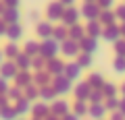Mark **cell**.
I'll use <instances>...</instances> for the list:
<instances>
[{"label":"cell","mask_w":125,"mask_h":120,"mask_svg":"<svg viewBox=\"0 0 125 120\" xmlns=\"http://www.w3.org/2000/svg\"><path fill=\"white\" fill-rule=\"evenodd\" d=\"M58 50H61V44L56 40H52V37H48V40H44L40 44V56H44L46 60H50V58H54L58 54Z\"/></svg>","instance_id":"1"},{"label":"cell","mask_w":125,"mask_h":120,"mask_svg":"<svg viewBox=\"0 0 125 120\" xmlns=\"http://www.w3.org/2000/svg\"><path fill=\"white\" fill-rule=\"evenodd\" d=\"M52 89L56 91V95H65L73 89L71 85V79H67L65 75H58V77H52Z\"/></svg>","instance_id":"2"},{"label":"cell","mask_w":125,"mask_h":120,"mask_svg":"<svg viewBox=\"0 0 125 120\" xmlns=\"http://www.w3.org/2000/svg\"><path fill=\"white\" fill-rule=\"evenodd\" d=\"M69 112H71V106H69L65 99H54L52 106H50V114L58 116V118H62V116H67Z\"/></svg>","instance_id":"3"},{"label":"cell","mask_w":125,"mask_h":120,"mask_svg":"<svg viewBox=\"0 0 125 120\" xmlns=\"http://www.w3.org/2000/svg\"><path fill=\"white\" fill-rule=\"evenodd\" d=\"M46 72H48L50 77H58L65 72V64L61 62V60H56V58H50L48 62H46Z\"/></svg>","instance_id":"4"},{"label":"cell","mask_w":125,"mask_h":120,"mask_svg":"<svg viewBox=\"0 0 125 120\" xmlns=\"http://www.w3.org/2000/svg\"><path fill=\"white\" fill-rule=\"evenodd\" d=\"M17 72H19V68H17L15 62H2V64H0V77H2V79H6V81L15 79Z\"/></svg>","instance_id":"5"},{"label":"cell","mask_w":125,"mask_h":120,"mask_svg":"<svg viewBox=\"0 0 125 120\" xmlns=\"http://www.w3.org/2000/svg\"><path fill=\"white\" fill-rule=\"evenodd\" d=\"M88 114H90V118H94V120H104V116H106L108 112H106V108H104V104H90Z\"/></svg>","instance_id":"6"},{"label":"cell","mask_w":125,"mask_h":120,"mask_svg":"<svg viewBox=\"0 0 125 120\" xmlns=\"http://www.w3.org/2000/svg\"><path fill=\"white\" fill-rule=\"evenodd\" d=\"M61 50H62V54H65V56L73 58V56H77V54H79V41L65 40V41H62V46H61Z\"/></svg>","instance_id":"7"},{"label":"cell","mask_w":125,"mask_h":120,"mask_svg":"<svg viewBox=\"0 0 125 120\" xmlns=\"http://www.w3.org/2000/svg\"><path fill=\"white\" fill-rule=\"evenodd\" d=\"M90 91H92L90 83H88V81H83V83H79V85L75 87V97L79 99V102H88V97H90Z\"/></svg>","instance_id":"8"},{"label":"cell","mask_w":125,"mask_h":120,"mask_svg":"<svg viewBox=\"0 0 125 120\" xmlns=\"http://www.w3.org/2000/svg\"><path fill=\"white\" fill-rule=\"evenodd\" d=\"M48 114H50V106L46 102H40L36 106H31V116L33 118H46Z\"/></svg>","instance_id":"9"},{"label":"cell","mask_w":125,"mask_h":120,"mask_svg":"<svg viewBox=\"0 0 125 120\" xmlns=\"http://www.w3.org/2000/svg\"><path fill=\"white\" fill-rule=\"evenodd\" d=\"M102 37L106 41H111V44H115V41L121 40V29H119V27H115V25H111V27H106V29L102 31Z\"/></svg>","instance_id":"10"},{"label":"cell","mask_w":125,"mask_h":120,"mask_svg":"<svg viewBox=\"0 0 125 120\" xmlns=\"http://www.w3.org/2000/svg\"><path fill=\"white\" fill-rule=\"evenodd\" d=\"M62 75L67 77V79H71V81H75V79H79L81 77V66L77 62H71V64H65V72Z\"/></svg>","instance_id":"11"},{"label":"cell","mask_w":125,"mask_h":120,"mask_svg":"<svg viewBox=\"0 0 125 120\" xmlns=\"http://www.w3.org/2000/svg\"><path fill=\"white\" fill-rule=\"evenodd\" d=\"M79 50H83L85 54H94L96 50H98V44H96V37H83V40L79 41Z\"/></svg>","instance_id":"12"},{"label":"cell","mask_w":125,"mask_h":120,"mask_svg":"<svg viewBox=\"0 0 125 120\" xmlns=\"http://www.w3.org/2000/svg\"><path fill=\"white\" fill-rule=\"evenodd\" d=\"M13 62L17 64L19 71H29V66H31V56H27L25 52H21V54H19V56L13 60Z\"/></svg>","instance_id":"13"},{"label":"cell","mask_w":125,"mask_h":120,"mask_svg":"<svg viewBox=\"0 0 125 120\" xmlns=\"http://www.w3.org/2000/svg\"><path fill=\"white\" fill-rule=\"evenodd\" d=\"M21 35H23V27L19 25V23H13V25L6 27V37H9L10 41H17Z\"/></svg>","instance_id":"14"},{"label":"cell","mask_w":125,"mask_h":120,"mask_svg":"<svg viewBox=\"0 0 125 120\" xmlns=\"http://www.w3.org/2000/svg\"><path fill=\"white\" fill-rule=\"evenodd\" d=\"M31 83L36 85V87H46V85H50V75L40 71V72H36V75L31 77Z\"/></svg>","instance_id":"15"},{"label":"cell","mask_w":125,"mask_h":120,"mask_svg":"<svg viewBox=\"0 0 125 120\" xmlns=\"http://www.w3.org/2000/svg\"><path fill=\"white\" fill-rule=\"evenodd\" d=\"M40 97H42V102H54V99L58 97L56 95V91L52 89V85H46V87H40Z\"/></svg>","instance_id":"16"},{"label":"cell","mask_w":125,"mask_h":120,"mask_svg":"<svg viewBox=\"0 0 125 120\" xmlns=\"http://www.w3.org/2000/svg\"><path fill=\"white\" fill-rule=\"evenodd\" d=\"M15 81H17V87H21V89H25L27 85H31V75H29V71H19L17 77H15Z\"/></svg>","instance_id":"17"},{"label":"cell","mask_w":125,"mask_h":120,"mask_svg":"<svg viewBox=\"0 0 125 120\" xmlns=\"http://www.w3.org/2000/svg\"><path fill=\"white\" fill-rule=\"evenodd\" d=\"M0 118L2 120H19V112L15 106H6L0 110Z\"/></svg>","instance_id":"18"},{"label":"cell","mask_w":125,"mask_h":120,"mask_svg":"<svg viewBox=\"0 0 125 120\" xmlns=\"http://www.w3.org/2000/svg\"><path fill=\"white\" fill-rule=\"evenodd\" d=\"M36 31H38V35H40V37L48 40V37H52V31H54V27L50 25V23H38Z\"/></svg>","instance_id":"19"},{"label":"cell","mask_w":125,"mask_h":120,"mask_svg":"<svg viewBox=\"0 0 125 120\" xmlns=\"http://www.w3.org/2000/svg\"><path fill=\"white\" fill-rule=\"evenodd\" d=\"M88 83H90L92 89H102V85L106 83V81H104V77L100 75V72H92V75L88 77Z\"/></svg>","instance_id":"20"},{"label":"cell","mask_w":125,"mask_h":120,"mask_svg":"<svg viewBox=\"0 0 125 120\" xmlns=\"http://www.w3.org/2000/svg\"><path fill=\"white\" fill-rule=\"evenodd\" d=\"M83 17L90 19V21H94V19H98L100 17V10L96 4H92V2H88V4L83 6Z\"/></svg>","instance_id":"21"},{"label":"cell","mask_w":125,"mask_h":120,"mask_svg":"<svg viewBox=\"0 0 125 120\" xmlns=\"http://www.w3.org/2000/svg\"><path fill=\"white\" fill-rule=\"evenodd\" d=\"M62 4L61 2H54V4H50V8H48V17L52 19V21H58V19H62Z\"/></svg>","instance_id":"22"},{"label":"cell","mask_w":125,"mask_h":120,"mask_svg":"<svg viewBox=\"0 0 125 120\" xmlns=\"http://www.w3.org/2000/svg\"><path fill=\"white\" fill-rule=\"evenodd\" d=\"M15 108H17L19 116H21V114H29V112H31V102L27 97H21V99L15 102Z\"/></svg>","instance_id":"23"},{"label":"cell","mask_w":125,"mask_h":120,"mask_svg":"<svg viewBox=\"0 0 125 120\" xmlns=\"http://www.w3.org/2000/svg\"><path fill=\"white\" fill-rule=\"evenodd\" d=\"M23 97H27L29 102L38 99V97H40V87H36L33 83H31V85H27V87L23 89Z\"/></svg>","instance_id":"24"},{"label":"cell","mask_w":125,"mask_h":120,"mask_svg":"<svg viewBox=\"0 0 125 120\" xmlns=\"http://www.w3.org/2000/svg\"><path fill=\"white\" fill-rule=\"evenodd\" d=\"M62 23H65V25H75L77 23V10L75 8H69V10H65V13H62V19H61Z\"/></svg>","instance_id":"25"},{"label":"cell","mask_w":125,"mask_h":120,"mask_svg":"<svg viewBox=\"0 0 125 120\" xmlns=\"http://www.w3.org/2000/svg\"><path fill=\"white\" fill-rule=\"evenodd\" d=\"M83 29H81V25H71V29H69V40H73V41H81L83 40Z\"/></svg>","instance_id":"26"},{"label":"cell","mask_w":125,"mask_h":120,"mask_svg":"<svg viewBox=\"0 0 125 120\" xmlns=\"http://www.w3.org/2000/svg\"><path fill=\"white\" fill-rule=\"evenodd\" d=\"M88 108H90V106H88L85 102H79V99H77V102L73 104L71 112H73V114H77V116L81 118V116H85V114H88Z\"/></svg>","instance_id":"27"},{"label":"cell","mask_w":125,"mask_h":120,"mask_svg":"<svg viewBox=\"0 0 125 120\" xmlns=\"http://www.w3.org/2000/svg\"><path fill=\"white\" fill-rule=\"evenodd\" d=\"M17 21H19V10L17 8H6L4 10V23L6 25H13Z\"/></svg>","instance_id":"28"},{"label":"cell","mask_w":125,"mask_h":120,"mask_svg":"<svg viewBox=\"0 0 125 120\" xmlns=\"http://www.w3.org/2000/svg\"><path fill=\"white\" fill-rule=\"evenodd\" d=\"M52 40H56L58 44L65 40H69V31L65 29V27H54V31H52Z\"/></svg>","instance_id":"29"},{"label":"cell","mask_w":125,"mask_h":120,"mask_svg":"<svg viewBox=\"0 0 125 120\" xmlns=\"http://www.w3.org/2000/svg\"><path fill=\"white\" fill-rule=\"evenodd\" d=\"M88 102H90V104H102V102H104V93H102V89H92V91H90Z\"/></svg>","instance_id":"30"},{"label":"cell","mask_w":125,"mask_h":120,"mask_svg":"<svg viewBox=\"0 0 125 120\" xmlns=\"http://www.w3.org/2000/svg\"><path fill=\"white\" fill-rule=\"evenodd\" d=\"M46 62H48V60H46L44 56H40V54H38V56H33V58H31V68H36V71L40 72V71H44Z\"/></svg>","instance_id":"31"},{"label":"cell","mask_w":125,"mask_h":120,"mask_svg":"<svg viewBox=\"0 0 125 120\" xmlns=\"http://www.w3.org/2000/svg\"><path fill=\"white\" fill-rule=\"evenodd\" d=\"M104 108H106V112H115V110H119V104H121V99H117V97H104Z\"/></svg>","instance_id":"32"},{"label":"cell","mask_w":125,"mask_h":120,"mask_svg":"<svg viewBox=\"0 0 125 120\" xmlns=\"http://www.w3.org/2000/svg\"><path fill=\"white\" fill-rule=\"evenodd\" d=\"M88 35H90V37H98V35H102V27H100L96 21H90V25H88Z\"/></svg>","instance_id":"33"},{"label":"cell","mask_w":125,"mask_h":120,"mask_svg":"<svg viewBox=\"0 0 125 120\" xmlns=\"http://www.w3.org/2000/svg\"><path fill=\"white\" fill-rule=\"evenodd\" d=\"M25 54L27 56H38V54H40V44H36V41H27L25 44Z\"/></svg>","instance_id":"34"},{"label":"cell","mask_w":125,"mask_h":120,"mask_svg":"<svg viewBox=\"0 0 125 120\" xmlns=\"http://www.w3.org/2000/svg\"><path fill=\"white\" fill-rule=\"evenodd\" d=\"M102 93H104V97H115L117 95V85L115 83H104L102 85Z\"/></svg>","instance_id":"35"},{"label":"cell","mask_w":125,"mask_h":120,"mask_svg":"<svg viewBox=\"0 0 125 120\" xmlns=\"http://www.w3.org/2000/svg\"><path fill=\"white\" fill-rule=\"evenodd\" d=\"M19 54H21V52H19L17 44H9V46H6V50H4V56H6V58H10V60H15Z\"/></svg>","instance_id":"36"},{"label":"cell","mask_w":125,"mask_h":120,"mask_svg":"<svg viewBox=\"0 0 125 120\" xmlns=\"http://www.w3.org/2000/svg\"><path fill=\"white\" fill-rule=\"evenodd\" d=\"M77 64H79L81 68H88L90 64H92V54H79V60H77Z\"/></svg>","instance_id":"37"},{"label":"cell","mask_w":125,"mask_h":120,"mask_svg":"<svg viewBox=\"0 0 125 120\" xmlns=\"http://www.w3.org/2000/svg\"><path fill=\"white\" fill-rule=\"evenodd\" d=\"M6 95H9L13 102H17V99L23 97V89H21V87H13V89H9V91H6Z\"/></svg>","instance_id":"38"},{"label":"cell","mask_w":125,"mask_h":120,"mask_svg":"<svg viewBox=\"0 0 125 120\" xmlns=\"http://www.w3.org/2000/svg\"><path fill=\"white\" fill-rule=\"evenodd\" d=\"M113 66H115L117 72H125V56H117L115 62H113Z\"/></svg>","instance_id":"39"},{"label":"cell","mask_w":125,"mask_h":120,"mask_svg":"<svg viewBox=\"0 0 125 120\" xmlns=\"http://www.w3.org/2000/svg\"><path fill=\"white\" fill-rule=\"evenodd\" d=\"M113 21H115V15H111V13H102V15H100V23H102V25L111 27Z\"/></svg>","instance_id":"40"},{"label":"cell","mask_w":125,"mask_h":120,"mask_svg":"<svg viewBox=\"0 0 125 120\" xmlns=\"http://www.w3.org/2000/svg\"><path fill=\"white\" fill-rule=\"evenodd\" d=\"M115 52H117V56H125V40H119V41H115Z\"/></svg>","instance_id":"41"},{"label":"cell","mask_w":125,"mask_h":120,"mask_svg":"<svg viewBox=\"0 0 125 120\" xmlns=\"http://www.w3.org/2000/svg\"><path fill=\"white\" fill-rule=\"evenodd\" d=\"M6 91H9V83H6V79L0 77V95H6Z\"/></svg>","instance_id":"42"},{"label":"cell","mask_w":125,"mask_h":120,"mask_svg":"<svg viewBox=\"0 0 125 120\" xmlns=\"http://www.w3.org/2000/svg\"><path fill=\"white\" fill-rule=\"evenodd\" d=\"M108 120H125V116L121 114L119 110H115V112H111V118H108Z\"/></svg>","instance_id":"43"},{"label":"cell","mask_w":125,"mask_h":120,"mask_svg":"<svg viewBox=\"0 0 125 120\" xmlns=\"http://www.w3.org/2000/svg\"><path fill=\"white\" fill-rule=\"evenodd\" d=\"M6 106H10L9 95H0V110H2V108H6Z\"/></svg>","instance_id":"44"},{"label":"cell","mask_w":125,"mask_h":120,"mask_svg":"<svg viewBox=\"0 0 125 120\" xmlns=\"http://www.w3.org/2000/svg\"><path fill=\"white\" fill-rule=\"evenodd\" d=\"M62 120H81V118H79L77 114H73V112H69L67 116H62Z\"/></svg>","instance_id":"45"},{"label":"cell","mask_w":125,"mask_h":120,"mask_svg":"<svg viewBox=\"0 0 125 120\" xmlns=\"http://www.w3.org/2000/svg\"><path fill=\"white\" fill-rule=\"evenodd\" d=\"M117 17H119V19H121V21H123V23H125V6H121V8H119V10H117Z\"/></svg>","instance_id":"46"},{"label":"cell","mask_w":125,"mask_h":120,"mask_svg":"<svg viewBox=\"0 0 125 120\" xmlns=\"http://www.w3.org/2000/svg\"><path fill=\"white\" fill-rule=\"evenodd\" d=\"M6 23H4V19H2V21H0V35H6Z\"/></svg>","instance_id":"47"},{"label":"cell","mask_w":125,"mask_h":120,"mask_svg":"<svg viewBox=\"0 0 125 120\" xmlns=\"http://www.w3.org/2000/svg\"><path fill=\"white\" fill-rule=\"evenodd\" d=\"M119 112H121V114L125 116V97L121 99V104H119Z\"/></svg>","instance_id":"48"},{"label":"cell","mask_w":125,"mask_h":120,"mask_svg":"<svg viewBox=\"0 0 125 120\" xmlns=\"http://www.w3.org/2000/svg\"><path fill=\"white\" fill-rule=\"evenodd\" d=\"M44 120H62V118H58V116H54V114H48Z\"/></svg>","instance_id":"49"},{"label":"cell","mask_w":125,"mask_h":120,"mask_svg":"<svg viewBox=\"0 0 125 120\" xmlns=\"http://www.w3.org/2000/svg\"><path fill=\"white\" fill-rule=\"evenodd\" d=\"M71 2H73V0H61V4H62V6H65V4H71Z\"/></svg>","instance_id":"50"},{"label":"cell","mask_w":125,"mask_h":120,"mask_svg":"<svg viewBox=\"0 0 125 120\" xmlns=\"http://www.w3.org/2000/svg\"><path fill=\"white\" fill-rule=\"evenodd\" d=\"M119 29H121V35H125V23H123V25L119 27Z\"/></svg>","instance_id":"51"},{"label":"cell","mask_w":125,"mask_h":120,"mask_svg":"<svg viewBox=\"0 0 125 120\" xmlns=\"http://www.w3.org/2000/svg\"><path fill=\"white\" fill-rule=\"evenodd\" d=\"M121 93H123V97H125V83L121 85Z\"/></svg>","instance_id":"52"},{"label":"cell","mask_w":125,"mask_h":120,"mask_svg":"<svg viewBox=\"0 0 125 120\" xmlns=\"http://www.w3.org/2000/svg\"><path fill=\"white\" fill-rule=\"evenodd\" d=\"M31 120H44V118H33V116H31Z\"/></svg>","instance_id":"53"},{"label":"cell","mask_w":125,"mask_h":120,"mask_svg":"<svg viewBox=\"0 0 125 120\" xmlns=\"http://www.w3.org/2000/svg\"><path fill=\"white\" fill-rule=\"evenodd\" d=\"M0 64H2V52H0Z\"/></svg>","instance_id":"54"},{"label":"cell","mask_w":125,"mask_h":120,"mask_svg":"<svg viewBox=\"0 0 125 120\" xmlns=\"http://www.w3.org/2000/svg\"><path fill=\"white\" fill-rule=\"evenodd\" d=\"M0 13H4V10H2V4H0Z\"/></svg>","instance_id":"55"},{"label":"cell","mask_w":125,"mask_h":120,"mask_svg":"<svg viewBox=\"0 0 125 120\" xmlns=\"http://www.w3.org/2000/svg\"><path fill=\"white\" fill-rule=\"evenodd\" d=\"M88 2H92V0H88Z\"/></svg>","instance_id":"56"}]
</instances>
